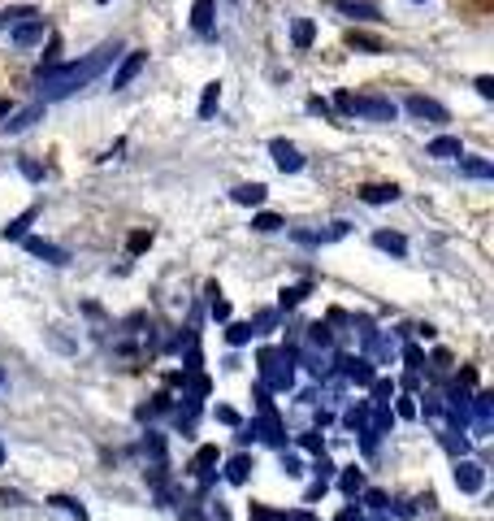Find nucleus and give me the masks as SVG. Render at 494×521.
<instances>
[{"label":"nucleus","instance_id":"nucleus-16","mask_svg":"<svg viewBox=\"0 0 494 521\" xmlns=\"http://www.w3.org/2000/svg\"><path fill=\"white\" fill-rule=\"evenodd\" d=\"M347 44L360 48V53H386V44L377 35H364V31H347Z\"/></svg>","mask_w":494,"mask_h":521},{"label":"nucleus","instance_id":"nucleus-26","mask_svg":"<svg viewBox=\"0 0 494 521\" xmlns=\"http://www.w3.org/2000/svg\"><path fill=\"white\" fill-rule=\"evenodd\" d=\"M152 243V235L148 231H139V235H130V252H143V247Z\"/></svg>","mask_w":494,"mask_h":521},{"label":"nucleus","instance_id":"nucleus-11","mask_svg":"<svg viewBox=\"0 0 494 521\" xmlns=\"http://www.w3.org/2000/svg\"><path fill=\"white\" fill-rule=\"evenodd\" d=\"M213 13H217L213 0H195V5H191V27L200 35H213Z\"/></svg>","mask_w":494,"mask_h":521},{"label":"nucleus","instance_id":"nucleus-3","mask_svg":"<svg viewBox=\"0 0 494 521\" xmlns=\"http://www.w3.org/2000/svg\"><path fill=\"white\" fill-rule=\"evenodd\" d=\"M44 35H48V22L35 13V18H22L9 39H13V48H35V44H44Z\"/></svg>","mask_w":494,"mask_h":521},{"label":"nucleus","instance_id":"nucleus-32","mask_svg":"<svg viewBox=\"0 0 494 521\" xmlns=\"http://www.w3.org/2000/svg\"><path fill=\"white\" fill-rule=\"evenodd\" d=\"M5 456H9V452H5V443H0V465H5Z\"/></svg>","mask_w":494,"mask_h":521},{"label":"nucleus","instance_id":"nucleus-2","mask_svg":"<svg viewBox=\"0 0 494 521\" xmlns=\"http://www.w3.org/2000/svg\"><path fill=\"white\" fill-rule=\"evenodd\" d=\"M334 109L338 113H351V117H369V122H395L399 105L386 101V96H351V91H338L334 96Z\"/></svg>","mask_w":494,"mask_h":521},{"label":"nucleus","instance_id":"nucleus-1","mask_svg":"<svg viewBox=\"0 0 494 521\" xmlns=\"http://www.w3.org/2000/svg\"><path fill=\"white\" fill-rule=\"evenodd\" d=\"M117 53H122V44L113 39V44H100L96 53L83 57V61H65V65H48V70H39V74H35V83H39V101H44V105H48V101H65L70 91L87 87L104 65H113Z\"/></svg>","mask_w":494,"mask_h":521},{"label":"nucleus","instance_id":"nucleus-12","mask_svg":"<svg viewBox=\"0 0 494 521\" xmlns=\"http://www.w3.org/2000/svg\"><path fill=\"white\" fill-rule=\"evenodd\" d=\"M39 117H44V101H39V105H31V109H22V113H13V122H5V131H9V135H18V131H26V127H35Z\"/></svg>","mask_w":494,"mask_h":521},{"label":"nucleus","instance_id":"nucleus-24","mask_svg":"<svg viewBox=\"0 0 494 521\" xmlns=\"http://www.w3.org/2000/svg\"><path fill=\"white\" fill-rule=\"evenodd\" d=\"M473 87H477V96H486V101H490V96H494V79H490V74H481V79H477Z\"/></svg>","mask_w":494,"mask_h":521},{"label":"nucleus","instance_id":"nucleus-15","mask_svg":"<svg viewBox=\"0 0 494 521\" xmlns=\"http://www.w3.org/2000/svg\"><path fill=\"white\" fill-rule=\"evenodd\" d=\"M217 105H221V83H208V87H204V96H200V117L208 122V117L217 113Z\"/></svg>","mask_w":494,"mask_h":521},{"label":"nucleus","instance_id":"nucleus-20","mask_svg":"<svg viewBox=\"0 0 494 521\" xmlns=\"http://www.w3.org/2000/svg\"><path fill=\"white\" fill-rule=\"evenodd\" d=\"M31 221H35V209H31V213H22V217H13L9 226H5V239H22V235H26V226H31Z\"/></svg>","mask_w":494,"mask_h":521},{"label":"nucleus","instance_id":"nucleus-25","mask_svg":"<svg viewBox=\"0 0 494 521\" xmlns=\"http://www.w3.org/2000/svg\"><path fill=\"white\" fill-rule=\"evenodd\" d=\"M308 295V287H291V291H282V304H299Z\"/></svg>","mask_w":494,"mask_h":521},{"label":"nucleus","instance_id":"nucleus-14","mask_svg":"<svg viewBox=\"0 0 494 521\" xmlns=\"http://www.w3.org/2000/svg\"><path fill=\"white\" fill-rule=\"evenodd\" d=\"M291 39H295V48H312V39H317V27H312L308 18H295V22H291Z\"/></svg>","mask_w":494,"mask_h":521},{"label":"nucleus","instance_id":"nucleus-10","mask_svg":"<svg viewBox=\"0 0 494 521\" xmlns=\"http://www.w3.org/2000/svg\"><path fill=\"white\" fill-rule=\"evenodd\" d=\"M360 200L364 205H390V200H399V187L395 183H369L360 191Z\"/></svg>","mask_w":494,"mask_h":521},{"label":"nucleus","instance_id":"nucleus-28","mask_svg":"<svg viewBox=\"0 0 494 521\" xmlns=\"http://www.w3.org/2000/svg\"><path fill=\"white\" fill-rule=\"evenodd\" d=\"M308 109H312V113H321V117H330V105L321 101V96H312V101H308Z\"/></svg>","mask_w":494,"mask_h":521},{"label":"nucleus","instance_id":"nucleus-4","mask_svg":"<svg viewBox=\"0 0 494 521\" xmlns=\"http://www.w3.org/2000/svg\"><path fill=\"white\" fill-rule=\"evenodd\" d=\"M143 65H148V53H126V61H122V65H117V74H113V91H122V87L135 83Z\"/></svg>","mask_w":494,"mask_h":521},{"label":"nucleus","instance_id":"nucleus-6","mask_svg":"<svg viewBox=\"0 0 494 521\" xmlns=\"http://www.w3.org/2000/svg\"><path fill=\"white\" fill-rule=\"evenodd\" d=\"M269 153H273L278 169H286V174H299V169H304V157H299L286 139H273V143H269Z\"/></svg>","mask_w":494,"mask_h":521},{"label":"nucleus","instance_id":"nucleus-29","mask_svg":"<svg viewBox=\"0 0 494 521\" xmlns=\"http://www.w3.org/2000/svg\"><path fill=\"white\" fill-rule=\"evenodd\" d=\"M22 174H26V179H39V174H44V169H39L35 161H22Z\"/></svg>","mask_w":494,"mask_h":521},{"label":"nucleus","instance_id":"nucleus-27","mask_svg":"<svg viewBox=\"0 0 494 521\" xmlns=\"http://www.w3.org/2000/svg\"><path fill=\"white\" fill-rule=\"evenodd\" d=\"M230 478L243 482V478H247V461H234V465H230Z\"/></svg>","mask_w":494,"mask_h":521},{"label":"nucleus","instance_id":"nucleus-35","mask_svg":"<svg viewBox=\"0 0 494 521\" xmlns=\"http://www.w3.org/2000/svg\"><path fill=\"white\" fill-rule=\"evenodd\" d=\"M416 5H421V0H416Z\"/></svg>","mask_w":494,"mask_h":521},{"label":"nucleus","instance_id":"nucleus-5","mask_svg":"<svg viewBox=\"0 0 494 521\" xmlns=\"http://www.w3.org/2000/svg\"><path fill=\"white\" fill-rule=\"evenodd\" d=\"M334 9L356 18V22H382V9L373 5V0H334Z\"/></svg>","mask_w":494,"mask_h":521},{"label":"nucleus","instance_id":"nucleus-19","mask_svg":"<svg viewBox=\"0 0 494 521\" xmlns=\"http://www.w3.org/2000/svg\"><path fill=\"white\" fill-rule=\"evenodd\" d=\"M455 482H460L464 491H477V487H481V474H477V465H460V469H455Z\"/></svg>","mask_w":494,"mask_h":521},{"label":"nucleus","instance_id":"nucleus-34","mask_svg":"<svg viewBox=\"0 0 494 521\" xmlns=\"http://www.w3.org/2000/svg\"><path fill=\"white\" fill-rule=\"evenodd\" d=\"M0 382H5V374H0Z\"/></svg>","mask_w":494,"mask_h":521},{"label":"nucleus","instance_id":"nucleus-33","mask_svg":"<svg viewBox=\"0 0 494 521\" xmlns=\"http://www.w3.org/2000/svg\"><path fill=\"white\" fill-rule=\"evenodd\" d=\"M96 5H109V0H96Z\"/></svg>","mask_w":494,"mask_h":521},{"label":"nucleus","instance_id":"nucleus-31","mask_svg":"<svg viewBox=\"0 0 494 521\" xmlns=\"http://www.w3.org/2000/svg\"><path fill=\"white\" fill-rule=\"evenodd\" d=\"M5 113H9V101H0V117H5Z\"/></svg>","mask_w":494,"mask_h":521},{"label":"nucleus","instance_id":"nucleus-13","mask_svg":"<svg viewBox=\"0 0 494 521\" xmlns=\"http://www.w3.org/2000/svg\"><path fill=\"white\" fill-rule=\"evenodd\" d=\"M230 195H234V205H252L256 209V205H265V183H243V187H234Z\"/></svg>","mask_w":494,"mask_h":521},{"label":"nucleus","instance_id":"nucleus-9","mask_svg":"<svg viewBox=\"0 0 494 521\" xmlns=\"http://www.w3.org/2000/svg\"><path fill=\"white\" fill-rule=\"evenodd\" d=\"M429 157H438V161H455V157H464V143L455 139V135H438L429 148H425Z\"/></svg>","mask_w":494,"mask_h":521},{"label":"nucleus","instance_id":"nucleus-8","mask_svg":"<svg viewBox=\"0 0 494 521\" xmlns=\"http://www.w3.org/2000/svg\"><path fill=\"white\" fill-rule=\"evenodd\" d=\"M408 113L429 117V122H447V109H442L438 101H429V96H408Z\"/></svg>","mask_w":494,"mask_h":521},{"label":"nucleus","instance_id":"nucleus-22","mask_svg":"<svg viewBox=\"0 0 494 521\" xmlns=\"http://www.w3.org/2000/svg\"><path fill=\"white\" fill-rule=\"evenodd\" d=\"M252 226L269 235V231H278V226H282V217H273V213H260V217H252Z\"/></svg>","mask_w":494,"mask_h":521},{"label":"nucleus","instance_id":"nucleus-23","mask_svg":"<svg viewBox=\"0 0 494 521\" xmlns=\"http://www.w3.org/2000/svg\"><path fill=\"white\" fill-rule=\"evenodd\" d=\"M52 504H61V508H70V513H74L78 521H87V508H83V504H74V500H65V495H57V500H52Z\"/></svg>","mask_w":494,"mask_h":521},{"label":"nucleus","instance_id":"nucleus-30","mask_svg":"<svg viewBox=\"0 0 494 521\" xmlns=\"http://www.w3.org/2000/svg\"><path fill=\"white\" fill-rule=\"evenodd\" d=\"M213 317H230V304L226 300H213Z\"/></svg>","mask_w":494,"mask_h":521},{"label":"nucleus","instance_id":"nucleus-7","mask_svg":"<svg viewBox=\"0 0 494 521\" xmlns=\"http://www.w3.org/2000/svg\"><path fill=\"white\" fill-rule=\"evenodd\" d=\"M26 252H31V257H44L48 265H65V261H70V252H65V247L48 243V239H26Z\"/></svg>","mask_w":494,"mask_h":521},{"label":"nucleus","instance_id":"nucleus-21","mask_svg":"<svg viewBox=\"0 0 494 521\" xmlns=\"http://www.w3.org/2000/svg\"><path fill=\"white\" fill-rule=\"evenodd\" d=\"M460 169L468 174V179H490V174H494V165H490V161H464Z\"/></svg>","mask_w":494,"mask_h":521},{"label":"nucleus","instance_id":"nucleus-17","mask_svg":"<svg viewBox=\"0 0 494 521\" xmlns=\"http://www.w3.org/2000/svg\"><path fill=\"white\" fill-rule=\"evenodd\" d=\"M373 243L382 247V252H395V257H403V252H408V239H403V235H390V231H377V235H373Z\"/></svg>","mask_w":494,"mask_h":521},{"label":"nucleus","instance_id":"nucleus-18","mask_svg":"<svg viewBox=\"0 0 494 521\" xmlns=\"http://www.w3.org/2000/svg\"><path fill=\"white\" fill-rule=\"evenodd\" d=\"M22 18H35L31 5H9V9H0V27H18Z\"/></svg>","mask_w":494,"mask_h":521}]
</instances>
